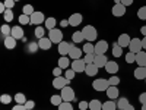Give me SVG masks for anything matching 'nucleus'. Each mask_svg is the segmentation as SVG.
Returning a JSON list of instances; mask_svg holds the SVG:
<instances>
[{
    "instance_id": "49",
    "label": "nucleus",
    "mask_w": 146,
    "mask_h": 110,
    "mask_svg": "<svg viewBox=\"0 0 146 110\" xmlns=\"http://www.w3.org/2000/svg\"><path fill=\"white\" fill-rule=\"evenodd\" d=\"M89 109V103L88 101H80L79 103V110H86Z\"/></svg>"
},
{
    "instance_id": "54",
    "label": "nucleus",
    "mask_w": 146,
    "mask_h": 110,
    "mask_svg": "<svg viewBox=\"0 0 146 110\" xmlns=\"http://www.w3.org/2000/svg\"><path fill=\"white\" fill-rule=\"evenodd\" d=\"M7 9H6V6H5V3H0V12H2V13H5Z\"/></svg>"
},
{
    "instance_id": "57",
    "label": "nucleus",
    "mask_w": 146,
    "mask_h": 110,
    "mask_svg": "<svg viewBox=\"0 0 146 110\" xmlns=\"http://www.w3.org/2000/svg\"><path fill=\"white\" fill-rule=\"evenodd\" d=\"M142 46H143V50H146V37H143V40H142Z\"/></svg>"
},
{
    "instance_id": "60",
    "label": "nucleus",
    "mask_w": 146,
    "mask_h": 110,
    "mask_svg": "<svg viewBox=\"0 0 146 110\" xmlns=\"http://www.w3.org/2000/svg\"><path fill=\"white\" fill-rule=\"evenodd\" d=\"M142 110H146V104H142Z\"/></svg>"
},
{
    "instance_id": "53",
    "label": "nucleus",
    "mask_w": 146,
    "mask_h": 110,
    "mask_svg": "<svg viewBox=\"0 0 146 110\" xmlns=\"http://www.w3.org/2000/svg\"><path fill=\"white\" fill-rule=\"evenodd\" d=\"M133 2H135V0H121V5H124L127 7V6H131Z\"/></svg>"
},
{
    "instance_id": "4",
    "label": "nucleus",
    "mask_w": 146,
    "mask_h": 110,
    "mask_svg": "<svg viewBox=\"0 0 146 110\" xmlns=\"http://www.w3.org/2000/svg\"><path fill=\"white\" fill-rule=\"evenodd\" d=\"M69 84H70V79H67L66 76H57V78L53 79V87L56 90H63Z\"/></svg>"
},
{
    "instance_id": "38",
    "label": "nucleus",
    "mask_w": 146,
    "mask_h": 110,
    "mask_svg": "<svg viewBox=\"0 0 146 110\" xmlns=\"http://www.w3.org/2000/svg\"><path fill=\"white\" fill-rule=\"evenodd\" d=\"M19 22H21V25H28V23H31V16L22 13V15L19 16Z\"/></svg>"
},
{
    "instance_id": "1",
    "label": "nucleus",
    "mask_w": 146,
    "mask_h": 110,
    "mask_svg": "<svg viewBox=\"0 0 146 110\" xmlns=\"http://www.w3.org/2000/svg\"><path fill=\"white\" fill-rule=\"evenodd\" d=\"M83 35H85V40L88 43H94L96 40V37H98V32H96V28L92 27V25H86L83 30H82Z\"/></svg>"
},
{
    "instance_id": "62",
    "label": "nucleus",
    "mask_w": 146,
    "mask_h": 110,
    "mask_svg": "<svg viewBox=\"0 0 146 110\" xmlns=\"http://www.w3.org/2000/svg\"><path fill=\"white\" fill-rule=\"evenodd\" d=\"M32 110H34V109H32Z\"/></svg>"
},
{
    "instance_id": "37",
    "label": "nucleus",
    "mask_w": 146,
    "mask_h": 110,
    "mask_svg": "<svg viewBox=\"0 0 146 110\" xmlns=\"http://www.w3.org/2000/svg\"><path fill=\"white\" fill-rule=\"evenodd\" d=\"M44 34H45V30H44V27H36L35 28V37H36V38H44Z\"/></svg>"
},
{
    "instance_id": "48",
    "label": "nucleus",
    "mask_w": 146,
    "mask_h": 110,
    "mask_svg": "<svg viewBox=\"0 0 146 110\" xmlns=\"http://www.w3.org/2000/svg\"><path fill=\"white\" fill-rule=\"evenodd\" d=\"M62 73H63V69H62V68H54V69H53V75H54V78L62 76Z\"/></svg>"
},
{
    "instance_id": "63",
    "label": "nucleus",
    "mask_w": 146,
    "mask_h": 110,
    "mask_svg": "<svg viewBox=\"0 0 146 110\" xmlns=\"http://www.w3.org/2000/svg\"><path fill=\"white\" fill-rule=\"evenodd\" d=\"M145 81H146V79H145Z\"/></svg>"
},
{
    "instance_id": "11",
    "label": "nucleus",
    "mask_w": 146,
    "mask_h": 110,
    "mask_svg": "<svg viewBox=\"0 0 146 110\" xmlns=\"http://www.w3.org/2000/svg\"><path fill=\"white\" fill-rule=\"evenodd\" d=\"M82 21H83L82 13H73L69 18V25L70 27H78V25H80V23H82Z\"/></svg>"
},
{
    "instance_id": "39",
    "label": "nucleus",
    "mask_w": 146,
    "mask_h": 110,
    "mask_svg": "<svg viewBox=\"0 0 146 110\" xmlns=\"http://www.w3.org/2000/svg\"><path fill=\"white\" fill-rule=\"evenodd\" d=\"M137 18L142 19V21H146V6H142L137 10Z\"/></svg>"
},
{
    "instance_id": "46",
    "label": "nucleus",
    "mask_w": 146,
    "mask_h": 110,
    "mask_svg": "<svg viewBox=\"0 0 146 110\" xmlns=\"http://www.w3.org/2000/svg\"><path fill=\"white\" fill-rule=\"evenodd\" d=\"M38 48H40V46H38V43H29V46H28V50L29 52H36V50H38Z\"/></svg>"
},
{
    "instance_id": "5",
    "label": "nucleus",
    "mask_w": 146,
    "mask_h": 110,
    "mask_svg": "<svg viewBox=\"0 0 146 110\" xmlns=\"http://www.w3.org/2000/svg\"><path fill=\"white\" fill-rule=\"evenodd\" d=\"M60 95H62L63 101H69V103H70V101L75 100V91H73V88H72V87H69V85L62 90Z\"/></svg>"
},
{
    "instance_id": "36",
    "label": "nucleus",
    "mask_w": 146,
    "mask_h": 110,
    "mask_svg": "<svg viewBox=\"0 0 146 110\" xmlns=\"http://www.w3.org/2000/svg\"><path fill=\"white\" fill-rule=\"evenodd\" d=\"M0 31H2V34H3L5 37H9V35H12V28L9 27V23H5V25H2Z\"/></svg>"
},
{
    "instance_id": "28",
    "label": "nucleus",
    "mask_w": 146,
    "mask_h": 110,
    "mask_svg": "<svg viewBox=\"0 0 146 110\" xmlns=\"http://www.w3.org/2000/svg\"><path fill=\"white\" fill-rule=\"evenodd\" d=\"M113 56L114 57H121V56H123V47L118 46V43H115L113 46Z\"/></svg>"
},
{
    "instance_id": "30",
    "label": "nucleus",
    "mask_w": 146,
    "mask_h": 110,
    "mask_svg": "<svg viewBox=\"0 0 146 110\" xmlns=\"http://www.w3.org/2000/svg\"><path fill=\"white\" fill-rule=\"evenodd\" d=\"M89 109H91V110H102V103H101L100 100L94 99V100H91V103H89Z\"/></svg>"
},
{
    "instance_id": "52",
    "label": "nucleus",
    "mask_w": 146,
    "mask_h": 110,
    "mask_svg": "<svg viewBox=\"0 0 146 110\" xmlns=\"http://www.w3.org/2000/svg\"><path fill=\"white\" fill-rule=\"evenodd\" d=\"M139 101H140L142 104H146V93H142V94L139 95Z\"/></svg>"
},
{
    "instance_id": "33",
    "label": "nucleus",
    "mask_w": 146,
    "mask_h": 110,
    "mask_svg": "<svg viewBox=\"0 0 146 110\" xmlns=\"http://www.w3.org/2000/svg\"><path fill=\"white\" fill-rule=\"evenodd\" d=\"M50 103L53 106H60L63 103V99H62V95H51V99H50Z\"/></svg>"
},
{
    "instance_id": "43",
    "label": "nucleus",
    "mask_w": 146,
    "mask_h": 110,
    "mask_svg": "<svg viewBox=\"0 0 146 110\" xmlns=\"http://www.w3.org/2000/svg\"><path fill=\"white\" fill-rule=\"evenodd\" d=\"M58 110H73V106L69 101H63L62 104L58 106Z\"/></svg>"
},
{
    "instance_id": "55",
    "label": "nucleus",
    "mask_w": 146,
    "mask_h": 110,
    "mask_svg": "<svg viewBox=\"0 0 146 110\" xmlns=\"http://www.w3.org/2000/svg\"><path fill=\"white\" fill-rule=\"evenodd\" d=\"M60 25H62V27H67V25H69V19L62 21V22H60Z\"/></svg>"
},
{
    "instance_id": "41",
    "label": "nucleus",
    "mask_w": 146,
    "mask_h": 110,
    "mask_svg": "<svg viewBox=\"0 0 146 110\" xmlns=\"http://www.w3.org/2000/svg\"><path fill=\"white\" fill-rule=\"evenodd\" d=\"M75 75H76V72L73 70L72 68H69V69H66V70H64V76H66L67 79H70V81H72L73 78H75Z\"/></svg>"
},
{
    "instance_id": "35",
    "label": "nucleus",
    "mask_w": 146,
    "mask_h": 110,
    "mask_svg": "<svg viewBox=\"0 0 146 110\" xmlns=\"http://www.w3.org/2000/svg\"><path fill=\"white\" fill-rule=\"evenodd\" d=\"M13 12H12V9H7L6 12H5V13H3V18H5V21L9 23V22H12V21H13Z\"/></svg>"
},
{
    "instance_id": "50",
    "label": "nucleus",
    "mask_w": 146,
    "mask_h": 110,
    "mask_svg": "<svg viewBox=\"0 0 146 110\" xmlns=\"http://www.w3.org/2000/svg\"><path fill=\"white\" fill-rule=\"evenodd\" d=\"M25 107H27V110H32V109L35 107V101H32V100H28V101L25 103Z\"/></svg>"
},
{
    "instance_id": "13",
    "label": "nucleus",
    "mask_w": 146,
    "mask_h": 110,
    "mask_svg": "<svg viewBox=\"0 0 146 110\" xmlns=\"http://www.w3.org/2000/svg\"><path fill=\"white\" fill-rule=\"evenodd\" d=\"M105 93H107V97L110 100H115V99H118V95H120V90L117 87H114V85H110Z\"/></svg>"
},
{
    "instance_id": "12",
    "label": "nucleus",
    "mask_w": 146,
    "mask_h": 110,
    "mask_svg": "<svg viewBox=\"0 0 146 110\" xmlns=\"http://www.w3.org/2000/svg\"><path fill=\"white\" fill-rule=\"evenodd\" d=\"M72 47H73V44H72V43H67V41H62V43L58 44V53L62 54V56H67Z\"/></svg>"
},
{
    "instance_id": "27",
    "label": "nucleus",
    "mask_w": 146,
    "mask_h": 110,
    "mask_svg": "<svg viewBox=\"0 0 146 110\" xmlns=\"http://www.w3.org/2000/svg\"><path fill=\"white\" fill-rule=\"evenodd\" d=\"M102 110H117V103H114V100H108L102 103Z\"/></svg>"
},
{
    "instance_id": "56",
    "label": "nucleus",
    "mask_w": 146,
    "mask_h": 110,
    "mask_svg": "<svg viewBox=\"0 0 146 110\" xmlns=\"http://www.w3.org/2000/svg\"><path fill=\"white\" fill-rule=\"evenodd\" d=\"M140 32H142V34H143V37H146V25H145V27H142V28H140Z\"/></svg>"
},
{
    "instance_id": "40",
    "label": "nucleus",
    "mask_w": 146,
    "mask_h": 110,
    "mask_svg": "<svg viewBox=\"0 0 146 110\" xmlns=\"http://www.w3.org/2000/svg\"><path fill=\"white\" fill-rule=\"evenodd\" d=\"M126 62H127V63H135V62H136V53L129 52V53L126 54Z\"/></svg>"
},
{
    "instance_id": "42",
    "label": "nucleus",
    "mask_w": 146,
    "mask_h": 110,
    "mask_svg": "<svg viewBox=\"0 0 146 110\" xmlns=\"http://www.w3.org/2000/svg\"><path fill=\"white\" fill-rule=\"evenodd\" d=\"M0 103H2V104H9V103H12V97H10L9 94H3L2 97H0Z\"/></svg>"
},
{
    "instance_id": "16",
    "label": "nucleus",
    "mask_w": 146,
    "mask_h": 110,
    "mask_svg": "<svg viewBox=\"0 0 146 110\" xmlns=\"http://www.w3.org/2000/svg\"><path fill=\"white\" fill-rule=\"evenodd\" d=\"M38 46H40L41 50H50L51 46H53V41L48 38V37H44V38L38 40Z\"/></svg>"
},
{
    "instance_id": "15",
    "label": "nucleus",
    "mask_w": 146,
    "mask_h": 110,
    "mask_svg": "<svg viewBox=\"0 0 146 110\" xmlns=\"http://www.w3.org/2000/svg\"><path fill=\"white\" fill-rule=\"evenodd\" d=\"M94 63L98 66V68H105V65L108 63V59L105 54H95V60Z\"/></svg>"
},
{
    "instance_id": "58",
    "label": "nucleus",
    "mask_w": 146,
    "mask_h": 110,
    "mask_svg": "<svg viewBox=\"0 0 146 110\" xmlns=\"http://www.w3.org/2000/svg\"><path fill=\"white\" fill-rule=\"evenodd\" d=\"M124 110H135V107H133L131 104H129V106H127V107H126Z\"/></svg>"
},
{
    "instance_id": "17",
    "label": "nucleus",
    "mask_w": 146,
    "mask_h": 110,
    "mask_svg": "<svg viewBox=\"0 0 146 110\" xmlns=\"http://www.w3.org/2000/svg\"><path fill=\"white\" fill-rule=\"evenodd\" d=\"M82 52L83 50H80L79 47H76V46H73L72 48H70V52H69V57L72 59V60H76V59H82Z\"/></svg>"
},
{
    "instance_id": "25",
    "label": "nucleus",
    "mask_w": 146,
    "mask_h": 110,
    "mask_svg": "<svg viewBox=\"0 0 146 110\" xmlns=\"http://www.w3.org/2000/svg\"><path fill=\"white\" fill-rule=\"evenodd\" d=\"M5 47H6V48H9V50L15 48V47H16V38H13L12 35L6 37V38H5Z\"/></svg>"
},
{
    "instance_id": "23",
    "label": "nucleus",
    "mask_w": 146,
    "mask_h": 110,
    "mask_svg": "<svg viewBox=\"0 0 146 110\" xmlns=\"http://www.w3.org/2000/svg\"><path fill=\"white\" fill-rule=\"evenodd\" d=\"M136 63L137 66H146V52L145 50L136 53Z\"/></svg>"
},
{
    "instance_id": "3",
    "label": "nucleus",
    "mask_w": 146,
    "mask_h": 110,
    "mask_svg": "<svg viewBox=\"0 0 146 110\" xmlns=\"http://www.w3.org/2000/svg\"><path fill=\"white\" fill-rule=\"evenodd\" d=\"M48 38L53 41V44H60L63 41V32L57 28H54L51 31H48Z\"/></svg>"
},
{
    "instance_id": "6",
    "label": "nucleus",
    "mask_w": 146,
    "mask_h": 110,
    "mask_svg": "<svg viewBox=\"0 0 146 110\" xmlns=\"http://www.w3.org/2000/svg\"><path fill=\"white\" fill-rule=\"evenodd\" d=\"M70 68L75 70L76 73L79 72H85V68H86V62H85L83 59H76V60H73L72 62V65H70Z\"/></svg>"
},
{
    "instance_id": "47",
    "label": "nucleus",
    "mask_w": 146,
    "mask_h": 110,
    "mask_svg": "<svg viewBox=\"0 0 146 110\" xmlns=\"http://www.w3.org/2000/svg\"><path fill=\"white\" fill-rule=\"evenodd\" d=\"M5 6H6V9H13V6H15V0H5Z\"/></svg>"
},
{
    "instance_id": "22",
    "label": "nucleus",
    "mask_w": 146,
    "mask_h": 110,
    "mask_svg": "<svg viewBox=\"0 0 146 110\" xmlns=\"http://www.w3.org/2000/svg\"><path fill=\"white\" fill-rule=\"evenodd\" d=\"M135 78L139 79H146V66H139L135 69Z\"/></svg>"
},
{
    "instance_id": "26",
    "label": "nucleus",
    "mask_w": 146,
    "mask_h": 110,
    "mask_svg": "<svg viewBox=\"0 0 146 110\" xmlns=\"http://www.w3.org/2000/svg\"><path fill=\"white\" fill-rule=\"evenodd\" d=\"M56 23H57V21L54 19V18H47L45 19V22H44V27H45V30H48V31H51V30H54L56 28Z\"/></svg>"
},
{
    "instance_id": "21",
    "label": "nucleus",
    "mask_w": 146,
    "mask_h": 110,
    "mask_svg": "<svg viewBox=\"0 0 146 110\" xmlns=\"http://www.w3.org/2000/svg\"><path fill=\"white\" fill-rule=\"evenodd\" d=\"M72 40H73V43H75V44H80V43H83V41H86L82 31H75V32H73V34H72Z\"/></svg>"
},
{
    "instance_id": "9",
    "label": "nucleus",
    "mask_w": 146,
    "mask_h": 110,
    "mask_svg": "<svg viewBox=\"0 0 146 110\" xmlns=\"http://www.w3.org/2000/svg\"><path fill=\"white\" fill-rule=\"evenodd\" d=\"M107 50H108V43L105 40H101L95 44V54H105Z\"/></svg>"
},
{
    "instance_id": "61",
    "label": "nucleus",
    "mask_w": 146,
    "mask_h": 110,
    "mask_svg": "<svg viewBox=\"0 0 146 110\" xmlns=\"http://www.w3.org/2000/svg\"><path fill=\"white\" fill-rule=\"evenodd\" d=\"M15 2H19V0H15Z\"/></svg>"
},
{
    "instance_id": "7",
    "label": "nucleus",
    "mask_w": 146,
    "mask_h": 110,
    "mask_svg": "<svg viewBox=\"0 0 146 110\" xmlns=\"http://www.w3.org/2000/svg\"><path fill=\"white\" fill-rule=\"evenodd\" d=\"M129 50L131 53H139L143 50V46H142V40L140 38H131L130 46H129Z\"/></svg>"
},
{
    "instance_id": "24",
    "label": "nucleus",
    "mask_w": 146,
    "mask_h": 110,
    "mask_svg": "<svg viewBox=\"0 0 146 110\" xmlns=\"http://www.w3.org/2000/svg\"><path fill=\"white\" fill-rule=\"evenodd\" d=\"M12 37L16 40H22L23 38V30L18 25V27H12Z\"/></svg>"
},
{
    "instance_id": "51",
    "label": "nucleus",
    "mask_w": 146,
    "mask_h": 110,
    "mask_svg": "<svg viewBox=\"0 0 146 110\" xmlns=\"http://www.w3.org/2000/svg\"><path fill=\"white\" fill-rule=\"evenodd\" d=\"M12 110H27V107H25V104H16L12 107Z\"/></svg>"
},
{
    "instance_id": "18",
    "label": "nucleus",
    "mask_w": 146,
    "mask_h": 110,
    "mask_svg": "<svg viewBox=\"0 0 146 110\" xmlns=\"http://www.w3.org/2000/svg\"><path fill=\"white\" fill-rule=\"evenodd\" d=\"M98 70H100V68L95 63H88L86 68H85V73H86L88 76H95L96 73H98Z\"/></svg>"
},
{
    "instance_id": "20",
    "label": "nucleus",
    "mask_w": 146,
    "mask_h": 110,
    "mask_svg": "<svg viewBox=\"0 0 146 110\" xmlns=\"http://www.w3.org/2000/svg\"><path fill=\"white\" fill-rule=\"evenodd\" d=\"M130 41H131V38L127 35V34H121L120 37H118V40H117V43H118V46H121V47H129L130 46Z\"/></svg>"
},
{
    "instance_id": "45",
    "label": "nucleus",
    "mask_w": 146,
    "mask_h": 110,
    "mask_svg": "<svg viewBox=\"0 0 146 110\" xmlns=\"http://www.w3.org/2000/svg\"><path fill=\"white\" fill-rule=\"evenodd\" d=\"M83 60L86 62V65L88 63H94V60H95V53H91V54H86L83 57Z\"/></svg>"
},
{
    "instance_id": "34",
    "label": "nucleus",
    "mask_w": 146,
    "mask_h": 110,
    "mask_svg": "<svg viewBox=\"0 0 146 110\" xmlns=\"http://www.w3.org/2000/svg\"><path fill=\"white\" fill-rule=\"evenodd\" d=\"M34 7H32V5H25V6H23L22 7V13L23 15H28V16H31L32 13H34Z\"/></svg>"
},
{
    "instance_id": "29",
    "label": "nucleus",
    "mask_w": 146,
    "mask_h": 110,
    "mask_svg": "<svg viewBox=\"0 0 146 110\" xmlns=\"http://www.w3.org/2000/svg\"><path fill=\"white\" fill-rule=\"evenodd\" d=\"M127 106H129V100L126 99V97H120V99L117 100V109L124 110Z\"/></svg>"
},
{
    "instance_id": "44",
    "label": "nucleus",
    "mask_w": 146,
    "mask_h": 110,
    "mask_svg": "<svg viewBox=\"0 0 146 110\" xmlns=\"http://www.w3.org/2000/svg\"><path fill=\"white\" fill-rule=\"evenodd\" d=\"M108 82H110V85H114V87H117V85L120 84V78H118L117 75H111V78L108 79Z\"/></svg>"
},
{
    "instance_id": "32",
    "label": "nucleus",
    "mask_w": 146,
    "mask_h": 110,
    "mask_svg": "<svg viewBox=\"0 0 146 110\" xmlns=\"http://www.w3.org/2000/svg\"><path fill=\"white\" fill-rule=\"evenodd\" d=\"M13 100H15L18 104H25V103H27V97L23 95L22 93H18V94H15Z\"/></svg>"
},
{
    "instance_id": "14",
    "label": "nucleus",
    "mask_w": 146,
    "mask_h": 110,
    "mask_svg": "<svg viewBox=\"0 0 146 110\" xmlns=\"http://www.w3.org/2000/svg\"><path fill=\"white\" fill-rule=\"evenodd\" d=\"M118 63H115L114 60H108V63L105 65V70L110 73V75H115V73L118 72Z\"/></svg>"
},
{
    "instance_id": "19",
    "label": "nucleus",
    "mask_w": 146,
    "mask_h": 110,
    "mask_svg": "<svg viewBox=\"0 0 146 110\" xmlns=\"http://www.w3.org/2000/svg\"><path fill=\"white\" fill-rule=\"evenodd\" d=\"M70 65H72V62H70V57L69 56H62V57L58 59V68H62L63 70L69 69Z\"/></svg>"
},
{
    "instance_id": "2",
    "label": "nucleus",
    "mask_w": 146,
    "mask_h": 110,
    "mask_svg": "<svg viewBox=\"0 0 146 110\" xmlns=\"http://www.w3.org/2000/svg\"><path fill=\"white\" fill-rule=\"evenodd\" d=\"M108 87H110V82H108V79H105V78H98V79H95V81L92 82V88H94L95 91H100V93L107 91Z\"/></svg>"
},
{
    "instance_id": "31",
    "label": "nucleus",
    "mask_w": 146,
    "mask_h": 110,
    "mask_svg": "<svg viewBox=\"0 0 146 110\" xmlns=\"http://www.w3.org/2000/svg\"><path fill=\"white\" fill-rule=\"evenodd\" d=\"M83 53H85V54L95 53V44H92V43H88V41H86V44H83Z\"/></svg>"
},
{
    "instance_id": "10",
    "label": "nucleus",
    "mask_w": 146,
    "mask_h": 110,
    "mask_svg": "<svg viewBox=\"0 0 146 110\" xmlns=\"http://www.w3.org/2000/svg\"><path fill=\"white\" fill-rule=\"evenodd\" d=\"M111 12H113V15H114V16L121 18V16H124V15H126V6H124V5H121V3L114 5Z\"/></svg>"
},
{
    "instance_id": "59",
    "label": "nucleus",
    "mask_w": 146,
    "mask_h": 110,
    "mask_svg": "<svg viewBox=\"0 0 146 110\" xmlns=\"http://www.w3.org/2000/svg\"><path fill=\"white\" fill-rule=\"evenodd\" d=\"M118 3H121V0H114V5H118Z\"/></svg>"
},
{
    "instance_id": "8",
    "label": "nucleus",
    "mask_w": 146,
    "mask_h": 110,
    "mask_svg": "<svg viewBox=\"0 0 146 110\" xmlns=\"http://www.w3.org/2000/svg\"><path fill=\"white\" fill-rule=\"evenodd\" d=\"M47 18H44V13H41V12H34V13L31 15V23H34V25L40 27L42 22H45Z\"/></svg>"
}]
</instances>
